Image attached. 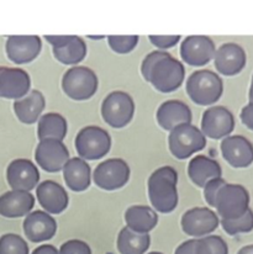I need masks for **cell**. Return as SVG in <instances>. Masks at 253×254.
Instances as JSON below:
<instances>
[{
  "label": "cell",
  "mask_w": 253,
  "mask_h": 254,
  "mask_svg": "<svg viewBox=\"0 0 253 254\" xmlns=\"http://www.w3.org/2000/svg\"><path fill=\"white\" fill-rule=\"evenodd\" d=\"M35 158L42 169L50 173L60 172L69 161V152L62 141L42 139L35 151Z\"/></svg>",
  "instance_id": "12"
},
{
  "label": "cell",
  "mask_w": 253,
  "mask_h": 254,
  "mask_svg": "<svg viewBox=\"0 0 253 254\" xmlns=\"http://www.w3.org/2000/svg\"><path fill=\"white\" fill-rule=\"evenodd\" d=\"M111 137L106 129L99 126L83 127L75 137V149L82 159L97 161L109 153Z\"/></svg>",
  "instance_id": "8"
},
{
  "label": "cell",
  "mask_w": 253,
  "mask_h": 254,
  "mask_svg": "<svg viewBox=\"0 0 253 254\" xmlns=\"http://www.w3.org/2000/svg\"><path fill=\"white\" fill-rule=\"evenodd\" d=\"M58 254H92V250L84 241L69 240L61 246Z\"/></svg>",
  "instance_id": "34"
},
{
  "label": "cell",
  "mask_w": 253,
  "mask_h": 254,
  "mask_svg": "<svg viewBox=\"0 0 253 254\" xmlns=\"http://www.w3.org/2000/svg\"><path fill=\"white\" fill-rule=\"evenodd\" d=\"M52 45L55 58L67 65L78 64L87 56V45L79 36H45Z\"/></svg>",
  "instance_id": "13"
},
{
  "label": "cell",
  "mask_w": 253,
  "mask_h": 254,
  "mask_svg": "<svg viewBox=\"0 0 253 254\" xmlns=\"http://www.w3.org/2000/svg\"><path fill=\"white\" fill-rule=\"evenodd\" d=\"M249 100H250V103H253V80L251 82V86H250V91H249Z\"/></svg>",
  "instance_id": "42"
},
{
  "label": "cell",
  "mask_w": 253,
  "mask_h": 254,
  "mask_svg": "<svg viewBox=\"0 0 253 254\" xmlns=\"http://www.w3.org/2000/svg\"><path fill=\"white\" fill-rule=\"evenodd\" d=\"M42 48L39 36H9L5 45L6 55L11 62L25 64L36 60Z\"/></svg>",
  "instance_id": "19"
},
{
  "label": "cell",
  "mask_w": 253,
  "mask_h": 254,
  "mask_svg": "<svg viewBox=\"0 0 253 254\" xmlns=\"http://www.w3.org/2000/svg\"><path fill=\"white\" fill-rule=\"evenodd\" d=\"M35 205V197L30 191L10 190L0 195V215L16 218L29 215Z\"/></svg>",
  "instance_id": "23"
},
{
  "label": "cell",
  "mask_w": 253,
  "mask_h": 254,
  "mask_svg": "<svg viewBox=\"0 0 253 254\" xmlns=\"http://www.w3.org/2000/svg\"><path fill=\"white\" fill-rule=\"evenodd\" d=\"M36 195L39 204L47 213L58 215L68 207L69 196L64 188L53 180H45L37 185Z\"/></svg>",
  "instance_id": "21"
},
{
  "label": "cell",
  "mask_w": 253,
  "mask_h": 254,
  "mask_svg": "<svg viewBox=\"0 0 253 254\" xmlns=\"http://www.w3.org/2000/svg\"><path fill=\"white\" fill-rule=\"evenodd\" d=\"M250 192L240 184H226L220 189L215 200V209L221 220L239 218L250 209Z\"/></svg>",
  "instance_id": "6"
},
{
  "label": "cell",
  "mask_w": 253,
  "mask_h": 254,
  "mask_svg": "<svg viewBox=\"0 0 253 254\" xmlns=\"http://www.w3.org/2000/svg\"><path fill=\"white\" fill-rule=\"evenodd\" d=\"M31 79L21 68L0 67V98L21 99L30 91Z\"/></svg>",
  "instance_id": "18"
},
{
  "label": "cell",
  "mask_w": 253,
  "mask_h": 254,
  "mask_svg": "<svg viewBox=\"0 0 253 254\" xmlns=\"http://www.w3.org/2000/svg\"><path fill=\"white\" fill-rule=\"evenodd\" d=\"M184 78L186 68L183 63L168 55L154 64L147 82L161 93H172L183 84Z\"/></svg>",
  "instance_id": "4"
},
{
  "label": "cell",
  "mask_w": 253,
  "mask_h": 254,
  "mask_svg": "<svg viewBox=\"0 0 253 254\" xmlns=\"http://www.w3.org/2000/svg\"><path fill=\"white\" fill-rule=\"evenodd\" d=\"M195 254H229V246L220 236H205L196 240Z\"/></svg>",
  "instance_id": "30"
},
{
  "label": "cell",
  "mask_w": 253,
  "mask_h": 254,
  "mask_svg": "<svg viewBox=\"0 0 253 254\" xmlns=\"http://www.w3.org/2000/svg\"><path fill=\"white\" fill-rule=\"evenodd\" d=\"M188 174L196 187L204 188L205 184L211 179L221 178L222 169L217 161L199 154L189 162Z\"/></svg>",
  "instance_id": "26"
},
{
  "label": "cell",
  "mask_w": 253,
  "mask_h": 254,
  "mask_svg": "<svg viewBox=\"0 0 253 254\" xmlns=\"http://www.w3.org/2000/svg\"><path fill=\"white\" fill-rule=\"evenodd\" d=\"M235 128V118L225 106H210L201 118V129L205 137L221 139L229 136Z\"/></svg>",
  "instance_id": "10"
},
{
  "label": "cell",
  "mask_w": 253,
  "mask_h": 254,
  "mask_svg": "<svg viewBox=\"0 0 253 254\" xmlns=\"http://www.w3.org/2000/svg\"><path fill=\"white\" fill-rule=\"evenodd\" d=\"M241 118L242 124L247 127V128L253 131V103H249L246 106H244L241 110Z\"/></svg>",
  "instance_id": "38"
},
{
  "label": "cell",
  "mask_w": 253,
  "mask_h": 254,
  "mask_svg": "<svg viewBox=\"0 0 253 254\" xmlns=\"http://www.w3.org/2000/svg\"><path fill=\"white\" fill-rule=\"evenodd\" d=\"M168 52H164V51H153V52L148 53L145 57V60L142 61V64H141V73H142V77L145 78L146 80H148V77H150V73L152 68L154 67L157 62L162 58H164L166 56H168Z\"/></svg>",
  "instance_id": "36"
},
{
  "label": "cell",
  "mask_w": 253,
  "mask_h": 254,
  "mask_svg": "<svg viewBox=\"0 0 253 254\" xmlns=\"http://www.w3.org/2000/svg\"><path fill=\"white\" fill-rule=\"evenodd\" d=\"M225 184H226V180L222 179V178H215V179H211L205 184L204 197L211 207H215V200H216L217 194Z\"/></svg>",
  "instance_id": "35"
},
{
  "label": "cell",
  "mask_w": 253,
  "mask_h": 254,
  "mask_svg": "<svg viewBox=\"0 0 253 254\" xmlns=\"http://www.w3.org/2000/svg\"><path fill=\"white\" fill-rule=\"evenodd\" d=\"M187 93L196 105H212L224 91V83L219 74L209 69L196 70L187 80Z\"/></svg>",
  "instance_id": "2"
},
{
  "label": "cell",
  "mask_w": 253,
  "mask_h": 254,
  "mask_svg": "<svg viewBox=\"0 0 253 254\" xmlns=\"http://www.w3.org/2000/svg\"><path fill=\"white\" fill-rule=\"evenodd\" d=\"M99 80L93 69L83 65H74L64 73L62 78V89L73 100H88L98 90Z\"/></svg>",
  "instance_id": "3"
},
{
  "label": "cell",
  "mask_w": 253,
  "mask_h": 254,
  "mask_svg": "<svg viewBox=\"0 0 253 254\" xmlns=\"http://www.w3.org/2000/svg\"><path fill=\"white\" fill-rule=\"evenodd\" d=\"M24 232L27 240L40 243L49 241L57 232V222L46 211L36 210L30 212L24 220Z\"/></svg>",
  "instance_id": "20"
},
{
  "label": "cell",
  "mask_w": 253,
  "mask_h": 254,
  "mask_svg": "<svg viewBox=\"0 0 253 254\" xmlns=\"http://www.w3.org/2000/svg\"><path fill=\"white\" fill-rule=\"evenodd\" d=\"M0 254H29V246L21 236L6 233L0 237Z\"/></svg>",
  "instance_id": "32"
},
{
  "label": "cell",
  "mask_w": 253,
  "mask_h": 254,
  "mask_svg": "<svg viewBox=\"0 0 253 254\" xmlns=\"http://www.w3.org/2000/svg\"><path fill=\"white\" fill-rule=\"evenodd\" d=\"M135 114L132 96L123 90L111 91L101 104V116L114 128H123L131 123Z\"/></svg>",
  "instance_id": "5"
},
{
  "label": "cell",
  "mask_w": 253,
  "mask_h": 254,
  "mask_svg": "<svg viewBox=\"0 0 253 254\" xmlns=\"http://www.w3.org/2000/svg\"><path fill=\"white\" fill-rule=\"evenodd\" d=\"M150 245L148 233H136L126 226L118 236V251L120 254H145Z\"/></svg>",
  "instance_id": "29"
},
{
  "label": "cell",
  "mask_w": 253,
  "mask_h": 254,
  "mask_svg": "<svg viewBox=\"0 0 253 254\" xmlns=\"http://www.w3.org/2000/svg\"><path fill=\"white\" fill-rule=\"evenodd\" d=\"M131 170L128 164L121 158H110L101 162L94 170V183L103 190L113 191L127 184Z\"/></svg>",
  "instance_id": "9"
},
{
  "label": "cell",
  "mask_w": 253,
  "mask_h": 254,
  "mask_svg": "<svg viewBox=\"0 0 253 254\" xmlns=\"http://www.w3.org/2000/svg\"><path fill=\"white\" fill-rule=\"evenodd\" d=\"M221 153L225 161L234 168H247L253 163V144L240 134L227 136L221 142Z\"/></svg>",
  "instance_id": "16"
},
{
  "label": "cell",
  "mask_w": 253,
  "mask_h": 254,
  "mask_svg": "<svg viewBox=\"0 0 253 254\" xmlns=\"http://www.w3.org/2000/svg\"><path fill=\"white\" fill-rule=\"evenodd\" d=\"M45 105H46V100H45L44 94L34 89L29 91L24 98L15 100V115L22 124L31 125L39 120L42 111L45 110Z\"/></svg>",
  "instance_id": "24"
},
{
  "label": "cell",
  "mask_w": 253,
  "mask_h": 254,
  "mask_svg": "<svg viewBox=\"0 0 253 254\" xmlns=\"http://www.w3.org/2000/svg\"><path fill=\"white\" fill-rule=\"evenodd\" d=\"M252 80H253V75H252Z\"/></svg>",
  "instance_id": "44"
},
{
  "label": "cell",
  "mask_w": 253,
  "mask_h": 254,
  "mask_svg": "<svg viewBox=\"0 0 253 254\" xmlns=\"http://www.w3.org/2000/svg\"><path fill=\"white\" fill-rule=\"evenodd\" d=\"M7 184L12 190L31 191L40 182V172L30 159H14L6 169Z\"/></svg>",
  "instance_id": "14"
},
{
  "label": "cell",
  "mask_w": 253,
  "mask_h": 254,
  "mask_svg": "<svg viewBox=\"0 0 253 254\" xmlns=\"http://www.w3.org/2000/svg\"><path fill=\"white\" fill-rule=\"evenodd\" d=\"M237 254H253V245H249L242 247Z\"/></svg>",
  "instance_id": "41"
},
{
  "label": "cell",
  "mask_w": 253,
  "mask_h": 254,
  "mask_svg": "<svg viewBox=\"0 0 253 254\" xmlns=\"http://www.w3.org/2000/svg\"><path fill=\"white\" fill-rule=\"evenodd\" d=\"M147 254H163V253H161V252H151V253H147Z\"/></svg>",
  "instance_id": "43"
},
{
  "label": "cell",
  "mask_w": 253,
  "mask_h": 254,
  "mask_svg": "<svg viewBox=\"0 0 253 254\" xmlns=\"http://www.w3.org/2000/svg\"><path fill=\"white\" fill-rule=\"evenodd\" d=\"M220 223H221L225 232L230 236L251 232L253 230V210L249 209L239 218H234V220H221Z\"/></svg>",
  "instance_id": "31"
},
{
  "label": "cell",
  "mask_w": 253,
  "mask_h": 254,
  "mask_svg": "<svg viewBox=\"0 0 253 254\" xmlns=\"http://www.w3.org/2000/svg\"><path fill=\"white\" fill-rule=\"evenodd\" d=\"M216 47L207 36H188L181 46L182 60L193 67H201L207 64L214 58Z\"/></svg>",
  "instance_id": "15"
},
{
  "label": "cell",
  "mask_w": 253,
  "mask_h": 254,
  "mask_svg": "<svg viewBox=\"0 0 253 254\" xmlns=\"http://www.w3.org/2000/svg\"><path fill=\"white\" fill-rule=\"evenodd\" d=\"M247 62V56L242 46L239 43L227 42L220 46L214 56L215 68L222 75L239 74L242 72Z\"/></svg>",
  "instance_id": "17"
},
{
  "label": "cell",
  "mask_w": 253,
  "mask_h": 254,
  "mask_svg": "<svg viewBox=\"0 0 253 254\" xmlns=\"http://www.w3.org/2000/svg\"><path fill=\"white\" fill-rule=\"evenodd\" d=\"M219 216L209 207H193L182 216L181 225L184 233L191 237H205L219 227Z\"/></svg>",
  "instance_id": "11"
},
{
  "label": "cell",
  "mask_w": 253,
  "mask_h": 254,
  "mask_svg": "<svg viewBox=\"0 0 253 254\" xmlns=\"http://www.w3.org/2000/svg\"><path fill=\"white\" fill-rule=\"evenodd\" d=\"M178 173L173 167L156 169L148 178V197L156 211L169 213L178 205Z\"/></svg>",
  "instance_id": "1"
},
{
  "label": "cell",
  "mask_w": 253,
  "mask_h": 254,
  "mask_svg": "<svg viewBox=\"0 0 253 254\" xmlns=\"http://www.w3.org/2000/svg\"><path fill=\"white\" fill-rule=\"evenodd\" d=\"M148 39H150L152 45L161 48V50L173 47L181 41V36H178V35H176V36H154V35H151V36H148Z\"/></svg>",
  "instance_id": "37"
},
{
  "label": "cell",
  "mask_w": 253,
  "mask_h": 254,
  "mask_svg": "<svg viewBox=\"0 0 253 254\" xmlns=\"http://www.w3.org/2000/svg\"><path fill=\"white\" fill-rule=\"evenodd\" d=\"M31 254H58V250L52 245H42L37 247Z\"/></svg>",
  "instance_id": "40"
},
{
  "label": "cell",
  "mask_w": 253,
  "mask_h": 254,
  "mask_svg": "<svg viewBox=\"0 0 253 254\" xmlns=\"http://www.w3.org/2000/svg\"><path fill=\"white\" fill-rule=\"evenodd\" d=\"M169 151L176 158H189L195 152L201 151L206 146V137L196 126L191 124L177 126L169 132Z\"/></svg>",
  "instance_id": "7"
},
{
  "label": "cell",
  "mask_w": 253,
  "mask_h": 254,
  "mask_svg": "<svg viewBox=\"0 0 253 254\" xmlns=\"http://www.w3.org/2000/svg\"><path fill=\"white\" fill-rule=\"evenodd\" d=\"M195 246H196V238L188 240L178 246V248H177L176 253L174 254H195Z\"/></svg>",
  "instance_id": "39"
},
{
  "label": "cell",
  "mask_w": 253,
  "mask_h": 254,
  "mask_svg": "<svg viewBox=\"0 0 253 254\" xmlns=\"http://www.w3.org/2000/svg\"><path fill=\"white\" fill-rule=\"evenodd\" d=\"M108 43L114 52L125 55V53L135 50L138 43V36H135V35H130V36H108Z\"/></svg>",
  "instance_id": "33"
},
{
  "label": "cell",
  "mask_w": 253,
  "mask_h": 254,
  "mask_svg": "<svg viewBox=\"0 0 253 254\" xmlns=\"http://www.w3.org/2000/svg\"><path fill=\"white\" fill-rule=\"evenodd\" d=\"M126 227L136 233H150L158 223L156 210L146 205H133L125 211Z\"/></svg>",
  "instance_id": "27"
},
{
  "label": "cell",
  "mask_w": 253,
  "mask_h": 254,
  "mask_svg": "<svg viewBox=\"0 0 253 254\" xmlns=\"http://www.w3.org/2000/svg\"><path fill=\"white\" fill-rule=\"evenodd\" d=\"M68 131L67 120L58 113H47L42 115L37 125V136L42 139H57L62 141L65 138Z\"/></svg>",
  "instance_id": "28"
},
{
  "label": "cell",
  "mask_w": 253,
  "mask_h": 254,
  "mask_svg": "<svg viewBox=\"0 0 253 254\" xmlns=\"http://www.w3.org/2000/svg\"><path fill=\"white\" fill-rule=\"evenodd\" d=\"M157 123L166 131H172L177 126L191 124V110L181 100H167L159 105L156 114Z\"/></svg>",
  "instance_id": "22"
},
{
  "label": "cell",
  "mask_w": 253,
  "mask_h": 254,
  "mask_svg": "<svg viewBox=\"0 0 253 254\" xmlns=\"http://www.w3.org/2000/svg\"><path fill=\"white\" fill-rule=\"evenodd\" d=\"M63 178L73 191H84L89 188L90 180H92V170L90 166L79 157L69 158V161L63 167Z\"/></svg>",
  "instance_id": "25"
}]
</instances>
